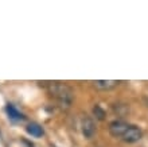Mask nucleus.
Wrapping results in <instances>:
<instances>
[{"label":"nucleus","mask_w":148,"mask_h":147,"mask_svg":"<svg viewBox=\"0 0 148 147\" xmlns=\"http://www.w3.org/2000/svg\"><path fill=\"white\" fill-rule=\"evenodd\" d=\"M49 92L62 107H70L73 101V90L70 86L62 82H51L49 85Z\"/></svg>","instance_id":"nucleus-1"},{"label":"nucleus","mask_w":148,"mask_h":147,"mask_svg":"<svg viewBox=\"0 0 148 147\" xmlns=\"http://www.w3.org/2000/svg\"><path fill=\"white\" fill-rule=\"evenodd\" d=\"M129 127H131V124H128L124 120H114L109 124V132L114 138H123V135L127 132Z\"/></svg>","instance_id":"nucleus-2"},{"label":"nucleus","mask_w":148,"mask_h":147,"mask_svg":"<svg viewBox=\"0 0 148 147\" xmlns=\"http://www.w3.org/2000/svg\"><path fill=\"white\" fill-rule=\"evenodd\" d=\"M141 136H143V132H141L140 128L136 127V126H131L121 139L124 140L125 143H136L141 139Z\"/></svg>","instance_id":"nucleus-3"},{"label":"nucleus","mask_w":148,"mask_h":147,"mask_svg":"<svg viewBox=\"0 0 148 147\" xmlns=\"http://www.w3.org/2000/svg\"><path fill=\"white\" fill-rule=\"evenodd\" d=\"M81 127H82V134L86 139H92L96 134V124H94L93 119L89 116H85L81 121Z\"/></svg>","instance_id":"nucleus-4"},{"label":"nucleus","mask_w":148,"mask_h":147,"mask_svg":"<svg viewBox=\"0 0 148 147\" xmlns=\"http://www.w3.org/2000/svg\"><path fill=\"white\" fill-rule=\"evenodd\" d=\"M119 82L114 81V80H98V81H93V85L97 89H101V90H109V89L114 88Z\"/></svg>","instance_id":"nucleus-5"},{"label":"nucleus","mask_w":148,"mask_h":147,"mask_svg":"<svg viewBox=\"0 0 148 147\" xmlns=\"http://www.w3.org/2000/svg\"><path fill=\"white\" fill-rule=\"evenodd\" d=\"M5 111H7L8 116H10V119H11V120L20 121V120L24 119V115H23V113L19 112V111H18V109H16L12 104H7V107H5Z\"/></svg>","instance_id":"nucleus-6"},{"label":"nucleus","mask_w":148,"mask_h":147,"mask_svg":"<svg viewBox=\"0 0 148 147\" xmlns=\"http://www.w3.org/2000/svg\"><path fill=\"white\" fill-rule=\"evenodd\" d=\"M26 131L31 136H35V138H40V136L45 134L42 126H39L38 123H30L27 127H26Z\"/></svg>","instance_id":"nucleus-7"},{"label":"nucleus","mask_w":148,"mask_h":147,"mask_svg":"<svg viewBox=\"0 0 148 147\" xmlns=\"http://www.w3.org/2000/svg\"><path fill=\"white\" fill-rule=\"evenodd\" d=\"M93 113H94V116L97 117L98 120H104L105 119V111L100 107V105H96L93 108Z\"/></svg>","instance_id":"nucleus-8"}]
</instances>
